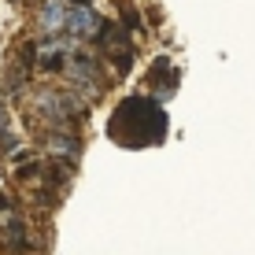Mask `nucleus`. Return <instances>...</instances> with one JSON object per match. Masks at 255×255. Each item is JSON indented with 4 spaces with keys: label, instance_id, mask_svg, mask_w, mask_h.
I'll use <instances>...</instances> for the list:
<instances>
[{
    "label": "nucleus",
    "instance_id": "2",
    "mask_svg": "<svg viewBox=\"0 0 255 255\" xmlns=\"http://www.w3.org/2000/svg\"><path fill=\"white\" fill-rule=\"evenodd\" d=\"M67 15H70V7L63 0H52L45 11H41V26H45L48 33H59V30H67Z\"/></svg>",
    "mask_w": 255,
    "mask_h": 255
},
{
    "label": "nucleus",
    "instance_id": "1",
    "mask_svg": "<svg viewBox=\"0 0 255 255\" xmlns=\"http://www.w3.org/2000/svg\"><path fill=\"white\" fill-rule=\"evenodd\" d=\"M100 30V19L89 11V7H70L67 15V33H78V37H93Z\"/></svg>",
    "mask_w": 255,
    "mask_h": 255
}]
</instances>
